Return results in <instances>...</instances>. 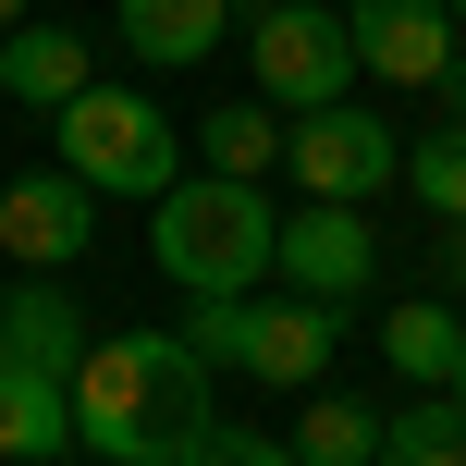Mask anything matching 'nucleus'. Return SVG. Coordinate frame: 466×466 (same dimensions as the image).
Segmentation results:
<instances>
[{
	"label": "nucleus",
	"instance_id": "10",
	"mask_svg": "<svg viewBox=\"0 0 466 466\" xmlns=\"http://www.w3.org/2000/svg\"><path fill=\"white\" fill-rule=\"evenodd\" d=\"M86 331H98V319H86V307H74L49 270H25L13 295H0V356H25V369H62V380H74Z\"/></svg>",
	"mask_w": 466,
	"mask_h": 466
},
{
	"label": "nucleus",
	"instance_id": "21",
	"mask_svg": "<svg viewBox=\"0 0 466 466\" xmlns=\"http://www.w3.org/2000/svg\"><path fill=\"white\" fill-rule=\"evenodd\" d=\"M442 282L466 295V221H442Z\"/></svg>",
	"mask_w": 466,
	"mask_h": 466
},
{
	"label": "nucleus",
	"instance_id": "17",
	"mask_svg": "<svg viewBox=\"0 0 466 466\" xmlns=\"http://www.w3.org/2000/svg\"><path fill=\"white\" fill-rule=\"evenodd\" d=\"M380 466H466V405L454 393L393 405V418H380Z\"/></svg>",
	"mask_w": 466,
	"mask_h": 466
},
{
	"label": "nucleus",
	"instance_id": "6",
	"mask_svg": "<svg viewBox=\"0 0 466 466\" xmlns=\"http://www.w3.org/2000/svg\"><path fill=\"white\" fill-rule=\"evenodd\" d=\"M282 172H295V197H380L405 172V147H393L380 111L319 98V111H282Z\"/></svg>",
	"mask_w": 466,
	"mask_h": 466
},
{
	"label": "nucleus",
	"instance_id": "8",
	"mask_svg": "<svg viewBox=\"0 0 466 466\" xmlns=\"http://www.w3.org/2000/svg\"><path fill=\"white\" fill-rule=\"evenodd\" d=\"M0 246H13L25 270H74V258L98 246V185H74L62 160L13 172V185H0Z\"/></svg>",
	"mask_w": 466,
	"mask_h": 466
},
{
	"label": "nucleus",
	"instance_id": "3",
	"mask_svg": "<svg viewBox=\"0 0 466 466\" xmlns=\"http://www.w3.org/2000/svg\"><path fill=\"white\" fill-rule=\"evenodd\" d=\"M49 136H62V172L98 197H160L172 172H185V136H172V111L147 86H74L62 111H49Z\"/></svg>",
	"mask_w": 466,
	"mask_h": 466
},
{
	"label": "nucleus",
	"instance_id": "24",
	"mask_svg": "<svg viewBox=\"0 0 466 466\" xmlns=\"http://www.w3.org/2000/svg\"><path fill=\"white\" fill-rule=\"evenodd\" d=\"M442 13H454V25H466V0H442Z\"/></svg>",
	"mask_w": 466,
	"mask_h": 466
},
{
	"label": "nucleus",
	"instance_id": "9",
	"mask_svg": "<svg viewBox=\"0 0 466 466\" xmlns=\"http://www.w3.org/2000/svg\"><path fill=\"white\" fill-rule=\"evenodd\" d=\"M344 25H356V74H380V86H430L466 49V25L442 0H344Z\"/></svg>",
	"mask_w": 466,
	"mask_h": 466
},
{
	"label": "nucleus",
	"instance_id": "13",
	"mask_svg": "<svg viewBox=\"0 0 466 466\" xmlns=\"http://www.w3.org/2000/svg\"><path fill=\"white\" fill-rule=\"evenodd\" d=\"M86 74H98V49L62 37V25H13V37H0V98H25V111H62Z\"/></svg>",
	"mask_w": 466,
	"mask_h": 466
},
{
	"label": "nucleus",
	"instance_id": "20",
	"mask_svg": "<svg viewBox=\"0 0 466 466\" xmlns=\"http://www.w3.org/2000/svg\"><path fill=\"white\" fill-rule=\"evenodd\" d=\"M430 98H442V123H466V49H454L442 74H430Z\"/></svg>",
	"mask_w": 466,
	"mask_h": 466
},
{
	"label": "nucleus",
	"instance_id": "15",
	"mask_svg": "<svg viewBox=\"0 0 466 466\" xmlns=\"http://www.w3.org/2000/svg\"><path fill=\"white\" fill-rule=\"evenodd\" d=\"M197 172H246V185H258V172H282V111H270V98L209 111V123H197Z\"/></svg>",
	"mask_w": 466,
	"mask_h": 466
},
{
	"label": "nucleus",
	"instance_id": "5",
	"mask_svg": "<svg viewBox=\"0 0 466 466\" xmlns=\"http://www.w3.org/2000/svg\"><path fill=\"white\" fill-rule=\"evenodd\" d=\"M246 62H258V98H270V111H319V98L356 86V25L319 13V0H258Z\"/></svg>",
	"mask_w": 466,
	"mask_h": 466
},
{
	"label": "nucleus",
	"instance_id": "14",
	"mask_svg": "<svg viewBox=\"0 0 466 466\" xmlns=\"http://www.w3.org/2000/svg\"><path fill=\"white\" fill-rule=\"evenodd\" d=\"M295 466H380V405H356V393H319V380H307Z\"/></svg>",
	"mask_w": 466,
	"mask_h": 466
},
{
	"label": "nucleus",
	"instance_id": "12",
	"mask_svg": "<svg viewBox=\"0 0 466 466\" xmlns=\"http://www.w3.org/2000/svg\"><path fill=\"white\" fill-rule=\"evenodd\" d=\"M0 454H13V466L74 454V380H62V369H25V356H0Z\"/></svg>",
	"mask_w": 466,
	"mask_h": 466
},
{
	"label": "nucleus",
	"instance_id": "7",
	"mask_svg": "<svg viewBox=\"0 0 466 466\" xmlns=\"http://www.w3.org/2000/svg\"><path fill=\"white\" fill-rule=\"evenodd\" d=\"M270 270L319 307H356L380 282V233H369V197H295V221L270 233Z\"/></svg>",
	"mask_w": 466,
	"mask_h": 466
},
{
	"label": "nucleus",
	"instance_id": "4",
	"mask_svg": "<svg viewBox=\"0 0 466 466\" xmlns=\"http://www.w3.org/2000/svg\"><path fill=\"white\" fill-rule=\"evenodd\" d=\"M331 307L319 295H295V282H282V295H197V319H185V344L209 356V369H246V380H270V393H307V380L331 369Z\"/></svg>",
	"mask_w": 466,
	"mask_h": 466
},
{
	"label": "nucleus",
	"instance_id": "11",
	"mask_svg": "<svg viewBox=\"0 0 466 466\" xmlns=\"http://www.w3.org/2000/svg\"><path fill=\"white\" fill-rule=\"evenodd\" d=\"M111 37L136 49L147 74H185V62H209V49L233 37V0H123Z\"/></svg>",
	"mask_w": 466,
	"mask_h": 466
},
{
	"label": "nucleus",
	"instance_id": "1",
	"mask_svg": "<svg viewBox=\"0 0 466 466\" xmlns=\"http://www.w3.org/2000/svg\"><path fill=\"white\" fill-rule=\"evenodd\" d=\"M74 442L98 466H185L209 442V356L185 331H111L74 356Z\"/></svg>",
	"mask_w": 466,
	"mask_h": 466
},
{
	"label": "nucleus",
	"instance_id": "23",
	"mask_svg": "<svg viewBox=\"0 0 466 466\" xmlns=\"http://www.w3.org/2000/svg\"><path fill=\"white\" fill-rule=\"evenodd\" d=\"M442 393H454V405H466V356H454V380H442Z\"/></svg>",
	"mask_w": 466,
	"mask_h": 466
},
{
	"label": "nucleus",
	"instance_id": "18",
	"mask_svg": "<svg viewBox=\"0 0 466 466\" xmlns=\"http://www.w3.org/2000/svg\"><path fill=\"white\" fill-rule=\"evenodd\" d=\"M405 197H418L430 221H466V123H430V136L405 147Z\"/></svg>",
	"mask_w": 466,
	"mask_h": 466
},
{
	"label": "nucleus",
	"instance_id": "22",
	"mask_svg": "<svg viewBox=\"0 0 466 466\" xmlns=\"http://www.w3.org/2000/svg\"><path fill=\"white\" fill-rule=\"evenodd\" d=\"M13 25H25V0H0V37H13Z\"/></svg>",
	"mask_w": 466,
	"mask_h": 466
},
{
	"label": "nucleus",
	"instance_id": "2",
	"mask_svg": "<svg viewBox=\"0 0 466 466\" xmlns=\"http://www.w3.org/2000/svg\"><path fill=\"white\" fill-rule=\"evenodd\" d=\"M270 185H246V172H172L160 197H147V258H160V282H185V295H246V282H270Z\"/></svg>",
	"mask_w": 466,
	"mask_h": 466
},
{
	"label": "nucleus",
	"instance_id": "19",
	"mask_svg": "<svg viewBox=\"0 0 466 466\" xmlns=\"http://www.w3.org/2000/svg\"><path fill=\"white\" fill-rule=\"evenodd\" d=\"M185 466H295V442H270V430H221V418H209V442H197Z\"/></svg>",
	"mask_w": 466,
	"mask_h": 466
},
{
	"label": "nucleus",
	"instance_id": "16",
	"mask_svg": "<svg viewBox=\"0 0 466 466\" xmlns=\"http://www.w3.org/2000/svg\"><path fill=\"white\" fill-rule=\"evenodd\" d=\"M380 356H393L405 380H454V356H466V319L442 295H405L393 319H380Z\"/></svg>",
	"mask_w": 466,
	"mask_h": 466
}]
</instances>
